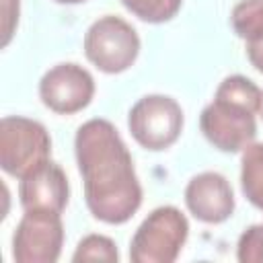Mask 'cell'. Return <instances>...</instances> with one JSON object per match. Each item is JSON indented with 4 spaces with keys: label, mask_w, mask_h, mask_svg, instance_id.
<instances>
[{
    "label": "cell",
    "mask_w": 263,
    "mask_h": 263,
    "mask_svg": "<svg viewBox=\"0 0 263 263\" xmlns=\"http://www.w3.org/2000/svg\"><path fill=\"white\" fill-rule=\"evenodd\" d=\"M74 152L88 212L105 224L127 222L142 205V187L115 125L107 119H88L76 132Z\"/></svg>",
    "instance_id": "obj_1"
},
{
    "label": "cell",
    "mask_w": 263,
    "mask_h": 263,
    "mask_svg": "<svg viewBox=\"0 0 263 263\" xmlns=\"http://www.w3.org/2000/svg\"><path fill=\"white\" fill-rule=\"evenodd\" d=\"M189 236V222L175 205L152 210L129 242L134 263H173Z\"/></svg>",
    "instance_id": "obj_2"
},
{
    "label": "cell",
    "mask_w": 263,
    "mask_h": 263,
    "mask_svg": "<svg viewBox=\"0 0 263 263\" xmlns=\"http://www.w3.org/2000/svg\"><path fill=\"white\" fill-rule=\"evenodd\" d=\"M51 138L47 129L29 117L6 115L0 121V166L10 177L23 179L49 160Z\"/></svg>",
    "instance_id": "obj_3"
},
{
    "label": "cell",
    "mask_w": 263,
    "mask_h": 263,
    "mask_svg": "<svg viewBox=\"0 0 263 263\" xmlns=\"http://www.w3.org/2000/svg\"><path fill=\"white\" fill-rule=\"evenodd\" d=\"M86 60L105 74L125 72L140 53V37L136 29L115 14L97 18L84 35Z\"/></svg>",
    "instance_id": "obj_4"
},
{
    "label": "cell",
    "mask_w": 263,
    "mask_h": 263,
    "mask_svg": "<svg viewBox=\"0 0 263 263\" xmlns=\"http://www.w3.org/2000/svg\"><path fill=\"white\" fill-rule=\"evenodd\" d=\"M127 127L142 148L158 152L179 140L183 129V109L173 97L146 95L129 109Z\"/></svg>",
    "instance_id": "obj_5"
},
{
    "label": "cell",
    "mask_w": 263,
    "mask_h": 263,
    "mask_svg": "<svg viewBox=\"0 0 263 263\" xmlns=\"http://www.w3.org/2000/svg\"><path fill=\"white\" fill-rule=\"evenodd\" d=\"M255 111L216 97L203 107L199 115V127L205 140L222 152H242L257 136Z\"/></svg>",
    "instance_id": "obj_6"
},
{
    "label": "cell",
    "mask_w": 263,
    "mask_h": 263,
    "mask_svg": "<svg viewBox=\"0 0 263 263\" xmlns=\"http://www.w3.org/2000/svg\"><path fill=\"white\" fill-rule=\"evenodd\" d=\"M64 245V224L55 212H25L12 236L16 263H55Z\"/></svg>",
    "instance_id": "obj_7"
},
{
    "label": "cell",
    "mask_w": 263,
    "mask_h": 263,
    "mask_svg": "<svg viewBox=\"0 0 263 263\" xmlns=\"http://www.w3.org/2000/svg\"><path fill=\"white\" fill-rule=\"evenodd\" d=\"M95 95V78L74 62L53 66L39 80L41 103L60 115H72L88 107Z\"/></svg>",
    "instance_id": "obj_8"
},
{
    "label": "cell",
    "mask_w": 263,
    "mask_h": 263,
    "mask_svg": "<svg viewBox=\"0 0 263 263\" xmlns=\"http://www.w3.org/2000/svg\"><path fill=\"white\" fill-rule=\"evenodd\" d=\"M70 185L60 164L45 160L35 171L25 175L18 185V199L25 212H55L62 214L68 205Z\"/></svg>",
    "instance_id": "obj_9"
},
{
    "label": "cell",
    "mask_w": 263,
    "mask_h": 263,
    "mask_svg": "<svg viewBox=\"0 0 263 263\" xmlns=\"http://www.w3.org/2000/svg\"><path fill=\"white\" fill-rule=\"evenodd\" d=\"M185 203L197 220L205 224H220L234 212V193L224 175L205 171L187 183Z\"/></svg>",
    "instance_id": "obj_10"
},
{
    "label": "cell",
    "mask_w": 263,
    "mask_h": 263,
    "mask_svg": "<svg viewBox=\"0 0 263 263\" xmlns=\"http://www.w3.org/2000/svg\"><path fill=\"white\" fill-rule=\"evenodd\" d=\"M240 187L245 197L263 210V144L251 142L240 156Z\"/></svg>",
    "instance_id": "obj_11"
},
{
    "label": "cell",
    "mask_w": 263,
    "mask_h": 263,
    "mask_svg": "<svg viewBox=\"0 0 263 263\" xmlns=\"http://www.w3.org/2000/svg\"><path fill=\"white\" fill-rule=\"evenodd\" d=\"M234 33L247 43H263V0H240L230 14Z\"/></svg>",
    "instance_id": "obj_12"
},
{
    "label": "cell",
    "mask_w": 263,
    "mask_h": 263,
    "mask_svg": "<svg viewBox=\"0 0 263 263\" xmlns=\"http://www.w3.org/2000/svg\"><path fill=\"white\" fill-rule=\"evenodd\" d=\"M121 4L140 21L158 25L171 21L179 12L183 0H121Z\"/></svg>",
    "instance_id": "obj_13"
},
{
    "label": "cell",
    "mask_w": 263,
    "mask_h": 263,
    "mask_svg": "<svg viewBox=\"0 0 263 263\" xmlns=\"http://www.w3.org/2000/svg\"><path fill=\"white\" fill-rule=\"evenodd\" d=\"M119 259V253H117V245L109 238V236H103V234H88L84 236L74 255H72V261H107V263H113Z\"/></svg>",
    "instance_id": "obj_14"
},
{
    "label": "cell",
    "mask_w": 263,
    "mask_h": 263,
    "mask_svg": "<svg viewBox=\"0 0 263 263\" xmlns=\"http://www.w3.org/2000/svg\"><path fill=\"white\" fill-rule=\"evenodd\" d=\"M236 259L242 263L263 261V224L249 226L236 245Z\"/></svg>",
    "instance_id": "obj_15"
},
{
    "label": "cell",
    "mask_w": 263,
    "mask_h": 263,
    "mask_svg": "<svg viewBox=\"0 0 263 263\" xmlns=\"http://www.w3.org/2000/svg\"><path fill=\"white\" fill-rule=\"evenodd\" d=\"M16 23H18V0H4V39H2V45H8Z\"/></svg>",
    "instance_id": "obj_16"
},
{
    "label": "cell",
    "mask_w": 263,
    "mask_h": 263,
    "mask_svg": "<svg viewBox=\"0 0 263 263\" xmlns=\"http://www.w3.org/2000/svg\"><path fill=\"white\" fill-rule=\"evenodd\" d=\"M247 58L253 64V68H257L259 72H263V43L247 45Z\"/></svg>",
    "instance_id": "obj_17"
},
{
    "label": "cell",
    "mask_w": 263,
    "mask_h": 263,
    "mask_svg": "<svg viewBox=\"0 0 263 263\" xmlns=\"http://www.w3.org/2000/svg\"><path fill=\"white\" fill-rule=\"evenodd\" d=\"M58 4H80V2H86V0H53Z\"/></svg>",
    "instance_id": "obj_18"
},
{
    "label": "cell",
    "mask_w": 263,
    "mask_h": 263,
    "mask_svg": "<svg viewBox=\"0 0 263 263\" xmlns=\"http://www.w3.org/2000/svg\"><path fill=\"white\" fill-rule=\"evenodd\" d=\"M259 113H261V117H263V97H261V109H259Z\"/></svg>",
    "instance_id": "obj_19"
}]
</instances>
